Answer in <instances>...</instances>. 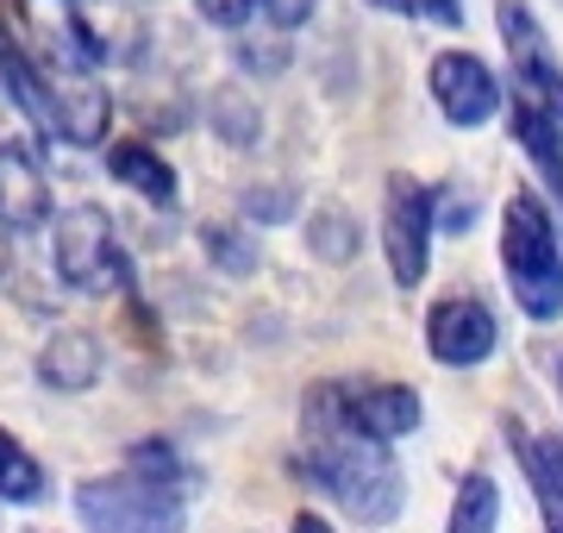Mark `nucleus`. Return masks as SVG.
Wrapping results in <instances>:
<instances>
[{"mask_svg": "<svg viewBox=\"0 0 563 533\" xmlns=\"http://www.w3.org/2000/svg\"><path fill=\"white\" fill-rule=\"evenodd\" d=\"M332 402H339V421L363 439H376V446H395L407 433L426 421V402L413 383H332Z\"/></svg>", "mask_w": 563, "mask_h": 533, "instance_id": "obj_10", "label": "nucleus"}, {"mask_svg": "<svg viewBox=\"0 0 563 533\" xmlns=\"http://www.w3.org/2000/svg\"><path fill=\"white\" fill-rule=\"evenodd\" d=\"M288 533H332V521H325V514H313V509H301L295 521H288Z\"/></svg>", "mask_w": 563, "mask_h": 533, "instance_id": "obj_27", "label": "nucleus"}, {"mask_svg": "<svg viewBox=\"0 0 563 533\" xmlns=\"http://www.w3.org/2000/svg\"><path fill=\"white\" fill-rule=\"evenodd\" d=\"M313 7H320V0H257V20L276 25V32H295V25L313 20Z\"/></svg>", "mask_w": 563, "mask_h": 533, "instance_id": "obj_26", "label": "nucleus"}, {"mask_svg": "<svg viewBox=\"0 0 563 533\" xmlns=\"http://www.w3.org/2000/svg\"><path fill=\"white\" fill-rule=\"evenodd\" d=\"M81 7H88V0H81Z\"/></svg>", "mask_w": 563, "mask_h": 533, "instance_id": "obj_32", "label": "nucleus"}, {"mask_svg": "<svg viewBox=\"0 0 563 533\" xmlns=\"http://www.w3.org/2000/svg\"><path fill=\"white\" fill-rule=\"evenodd\" d=\"M13 25H20L25 57L51 63V69H95L101 76L107 44L88 25L81 0H13Z\"/></svg>", "mask_w": 563, "mask_h": 533, "instance_id": "obj_7", "label": "nucleus"}, {"mask_svg": "<svg viewBox=\"0 0 563 533\" xmlns=\"http://www.w3.org/2000/svg\"><path fill=\"white\" fill-rule=\"evenodd\" d=\"M101 170H107V183L125 188V195H139L144 207H176L181 202L176 164H169L151 139H107L101 144Z\"/></svg>", "mask_w": 563, "mask_h": 533, "instance_id": "obj_12", "label": "nucleus"}, {"mask_svg": "<svg viewBox=\"0 0 563 533\" xmlns=\"http://www.w3.org/2000/svg\"><path fill=\"white\" fill-rule=\"evenodd\" d=\"M44 226H51V276L63 289L95 295V302L132 289V258H125V239L113 226V214H101L95 202H76L63 214H51Z\"/></svg>", "mask_w": 563, "mask_h": 533, "instance_id": "obj_5", "label": "nucleus"}, {"mask_svg": "<svg viewBox=\"0 0 563 533\" xmlns=\"http://www.w3.org/2000/svg\"><path fill=\"white\" fill-rule=\"evenodd\" d=\"M201 251H207V264L225 270V276H251V270H257V239H251L244 226H232V220H207L201 226Z\"/></svg>", "mask_w": 563, "mask_h": 533, "instance_id": "obj_20", "label": "nucleus"}, {"mask_svg": "<svg viewBox=\"0 0 563 533\" xmlns=\"http://www.w3.org/2000/svg\"><path fill=\"white\" fill-rule=\"evenodd\" d=\"M7 239H13V232H7V226H0V276H7Z\"/></svg>", "mask_w": 563, "mask_h": 533, "instance_id": "obj_29", "label": "nucleus"}, {"mask_svg": "<svg viewBox=\"0 0 563 533\" xmlns=\"http://www.w3.org/2000/svg\"><path fill=\"white\" fill-rule=\"evenodd\" d=\"M501 113H507L514 144L526 151V164L539 170L544 195L563 207V113H551V107H539V101H526V95L501 101Z\"/></svg>", "mask_w": 563, "mask_h": 533, "instance_id": "obj_14", "label": "nucleus"}, {"mask_svg": "<svg viewBox=\"0 0 563 533\" xmlns=\"http://www.w3.org/2000/svg\"><path fill=\"white\" fill-rule=\"evenodd\" d=\"M426 88H432V107H439L444 120L457 126V132H483L488 120H501V76L488 69V57L476 51H439L432 69H426Z\"/></svg>", "mask_w": 563, "mask_h": 533, "instance_id": "obj_9", "label": "nucleus"}, {"mask_svg": "<svg viewBox=\"0 0 563 533\" xmlns=\"http://www.w3.org/2000/svg\"><path fill=\"white\" fill-rule=\"evenodd\" d=\"M376 13L395 20H439V25H463V0H369Z\"/></svg>", "mask_w": 563, "mask_h": 533, "instance_id": "obj_24", "label": "nucleus"}, {"mask_svg": "<svg viewBox=\"0 0 563 533\" xmlns=\"http://www.w3.org/2000/svg\"><path fill=\"white\" fill-rule=\"evenodd\" d=\"M495 346H501V327H495L488 302H476V295H444V302H432V314H426V351L444 370L488 365Z\"/></svg>", "mask_w": 563, "mask_h": 533, "instance_id": "obj_11", "label": "nucleus"}, {"mask_svg": "<svg viewBox=\"0 0 563 533\" xmlns=\"http://www.w3.org/2000/svg\"><path fill=\"white\" fill-rule=\"evenodd\" d=\"M558 383H563V370H558Z\"/></svg>", "mask_w": 563, "mask_h": 533, "instance_id": "obj_30", "label": "nucleus"}, {"mask_svg": "<svg viewBox=\"0 0 563 533\" xmlns=\"http://www.w3.org/2000/svg\"><path fill=\"white\" fill-rule=\"evenodd\" d=\"M307 251H313L320 264H351V258H357V220H351L344 207H320V214L307 220Z\"/></svg>", "mask_w": 563, "mask_h": 533, "instance_id": "obj_21", "label": "nucleus"}, {"mask_svg": "<svg viewBox=\"0 0 563 533\" xmlns=\"http://www.w3.org/2000/svg\"><path fill=\"white\" fill-rule=\"evenodd\" d=\"M295 207H301V195H295L288 183L251 188V195H244V220H251V226H282L288 214H295Z\"/></svg>", "mask_w": 563, "mask_h": 533, "instance_id": "obj_23", "label": "nucleus"}, {"mask_svg": "<svg viewBox=\"0 0 563 533\" xmlns=\"http://www.w3.org/2000/svg\"><path fill=\"white\" fill-rule=\"evenodd\" d=\"M207 126H213L225 144H239V151H251V144L263 139V113H257V101H251L239 83L213 88V101H207Z\"/></svg>", "mask_w": 563, "mask_h": 533, "instance_id": "obj_19", "label": "nucleus"}, {"mask_svg": "<svg viewBox=\"0 0 563 533\" xmlns=\"http://www.w3.org/2000/svg\"><path fill=\"white\" fill-rule=\"evenodd\" d=\"M107 377V346L88 327H57L38 346V383L57 395H88Z\"/></svg>", "mask_w": 563, "mask_h": 533, "instance_id": "obj_13", "label": "nucleus"}, {"mask_svg": "<svg viewBox=\"0 0 563 533\" xmlns=\"http://www.w3.org/2000/svg\"><path fill=\"white\" fill-rule=\"evenodd\" d=\"M13 95L32 107V120L51 144H69V151H101L107 132H113V95L101 88L95 69H51L38 57H13L0 69Z\"/></svg>", "mask_w": 563, "mask_h": 533, "instance_id": "obj_4", "label": "nucleus"}, {"mask_svg": "<svg viewBox=\"0 0 563 533\" xmlns=\"http://www.w3.org/2000/svg\"><path fill=\"white\" fill-rule=\"evenodd\" d=\"M444 533H501V483H495L488 471H470L457 483Z\"/></svg>", "mask_w": 563, "mask_h": 533, "instance_id": "obj_18", "label": "nucleus"}, {"mask_svg": "<svg viewBox=\"0 0 563 533\" xmlns=\"http://www.w3.org/2000/svg\"><path fill=\"white\" fill-rule=\"evenodd\" d=\"M76 521L88 533H188V471L176 446L139 439L120 471L81 477Z\"/></svg>", "mask_w": 563, "mask_h": 533, "instance_id": "obj_2", "label": "nucleus"}, {"mask_svg": "<svg viewBox=\"0 0 563 533\" xmlns=\"http://www.w3.org/2000/svg\"><path fill=\"white\" fill-rule=\"evenodd\" d=\"M544 446V458H551V471H558V483H563V439H539Z\"/></svg>", "mask_w": 563, "mask_h": 533, "instance_id": "obj_28", "label": "nucleus"}, {"mask_svg": "<svg viewBox=\"0 0 563 533\" xmlns=\"http://www.w3.org/2000/svg\"><path fill=\"white\" fill-rule=\"evenodd\" d=\"M307 477L344 514H357L363 527H383V521H395L407 509V477L395 465V452L344 427L332 383L307 390Z\"/></svg>", "mask_w": 563, "mask_h": 533, "instance_id": "obj_1", "label": "nucleus"}, {"mask_svg": "<svg viewBox=\"0 0 563 533\" xmlns=\"http://www.w3.org/2000/svg\"><path fill=\"white\" fill-rule=\"evenodd\" d=\"M0 157H13V164H51V139L38 132L32 107L13 95L7 76H0Z\"/></svg>", "mask_w": 563, "mask_h": 533, "instance_id": "obj_17", "label": "nucleus"}, {"mask_svg": "<svg viewBox=\"0 0 563 533\" xmlns=\"http://www.w3.org/2000/svg\"><path fill=\"white\" fill-rule=\"evenodd\" d=\"M44 496H51V471L38 465V452L13 427H0V502L7 509H38Z\"/></svg>", "mask_w": 563, "mask_h": 533, "instance_id": "obj_16", "label": "nucleus"}, {"mask_svg": "<svg viewBox=\"0 0 563 533\" xmlns=\"http://www.w3.org/2000/svg\"><path fill=\"white\" fill-rule=\"evenodd\" d=\"M501 276L514 289V308L532 327L563 320V246H558V220L544 195L514 188L501 202Z\"/></svg>", "mask_w": 563, "mask_h": 533, "instance_id": "obj_3", "label": "nucleus"}, {"mask_svg": "<svg viewBox=\"0 0 563 533\" xmlns=\"http://www.w3.org/2000/svg\"><path fill=\"white\" fill-rule=\"evenodd\" d=\"M51 214H57V202H51L44 164H13V157H0V226H7V232H38Z\"/></svg>", "mask_w": 563, "mask_h": 533, "instance_id": "obj_15", "label": "nucleus"}, {"mask_svg": "<svg viewBox=\"0 0 563 533\" xmlns=\"http://www.w3.org/2000/svg\"><path fill=\"white\" fill-rule=\"evenodd\" d=\"M195 13L207 25H220V32H239V25L257 20V0H195Z\"/></svg>", "mask_w": 563, "mask_h": 533, "instance_id": "obj_25", "label": "nucleus"}, {"mask_svg": "<svg viewBox=\"0 0 563 533\" xmlns=\"http://www.w3.org/2000/svg\"><path fill=\"white\" fill-rule=\"evenodd\" d=\"M495 25H501L507 63H514V95L563 113V57L551 44V32L539 25V13L526 0H495Z\"/></svg>", "mask_w": 563, "mask_h": 533, "instance_id": "obj_8", "label": "nucleus"}, {"mask_svg": "<svg viewBox=\"0 0 563 533\" xmlns=\"http://www.w3.org/2000/svg\"><path fill=\"white\" fill-rule=\"evenodd\" d=\"M432 239H439V226H432V188L420 176L395 170L383 183V258H388V283L401 289V295H413L426 283Z\"/></svg>", "mask_w": 563, "mask_h": 533, "instance_id": "obj_6", "label": "nucleus"}, {"mask_svg": "<svg viewBox=\"0 0 563 533\" xmlns=\"http://www.w3.org/2000/svg\"><path fill=\"white\" fill-rule=\"evenodd\" d=\"M239 63H244V76H282L288 69V32L269 25V39H263L257 20L239 25Z\"/></svg>", "mask_w": 563, "mask_h": 533, "instance_id": "obj_22", "label": "nucleus"}, {"mask_svg": "<svg viewBox=\"0 0 563 533\" xmlns=\"http://www.w3.org/2000/svg\"><path fill=\"white\" fill-rule=\"evenodd\" d=\"M32 533H44V527H32Z\"/></svg>", "mask_w": 563, "mask_h": 533, "instance_id": "obj_31", "label": "nucleus"}]
</instances>
